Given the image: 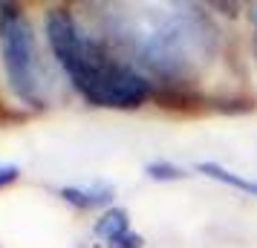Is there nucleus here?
<instances>
[{"label":"nucleus","instance_id":"nucleus-1","mask_svg":"<svg viewBox=\"0 0 257 248\" xmlns=\"http://www.w3.org/2000/svg\"><path fill=\"white\" fill-rule=\"evenodd\" d=\"M72 87L93 107H113V110H133L142 107L153 95L151 81L136 67L121 64L107 52L101 44L90 38L84 58L70 72Z\"/></svg>","mask_w":257,"mask_h":248},{"label":"nucleus","instance_id":"nucleus-2","mask_svg":"<svg viewBox=\"0 0 257 248\" xmlns=\"http://www.w3.org/2000/svg\"><path fill=\"white\" fill-rule=\"evenodd\" d=\"M0 58H3L6 81L15 90V95L29 101L32 107H41L35 35L24 9H18L12 3H0Z\"/></svg>","mask_w":257,"mask_h":248},{"label":"nucleus","instance_id":"nucleus-3","mask_svg":"<svg viewBox=\"0 0 257 248\" xmlns=\"http://www.w3.org/2000/svg\"><path fill=\"white\" fill-rule=\"evenodd\" d=\"M95 236L104 242L107 248H142V239L133 228H130V216L121 208H110L101 213V219L95 222Z\"/></svg>","mask_w":257,"mask_h":248},{"label":"nucleus","instance_id":"nucleus-4","mask_svg":"<svg viewBox=\"0 0 257 248\" xmlns=\"http://www.w3.org/2000/svg\"><path fill=\"white\" fill-rule=\"evenodd\" d=\"M113 193L116 190L110 188V185H95V188H75V185H70V188H61V199L75 205V208H81V211H87V208L107 205V202L113 199Z\"/></svg>","mask_w":257,"mask_h":248},{"label":"nucleus","instance_id":"nucleus-5","mask_svg":"<svg viewBox=\"0 0 257 248\" xmlns=\"http://www.w3.org/2000/svg\"><path fill=\"white\" fill-rule=\"evenodd\" d=\"M197 170H199V173H205V176H211V179H217V182H222V185H231V188L243 190V193H251V196H257V182L237 176V173H231V170L220 167L217 162H199Z\"/></svg>","mask_w":257,"mask_h":248},{"label":"nucleus","instance_id":"nucleus-6","mask_svg":"<svg viewBox=\"0 0 257 248\" xmlns=\"http://www.w3.org/2000/svg\"><path fill=\"white\" fill-rule=\"evenodd\" d=\"M145 173L151 179H159V182H174V179H182L185 176V170L179 165H174V162H151V165L145 167Z\"/></svg>","mask_w":257,"mask_h":248},{"label":"nucleus","instance_id":"nucleus-7","mask_svg":"<svg viewBox=\"0 0 257 248\" xmlns=\"http://www.w3.org/2000/svg\"><path fill=\"white\" fill-rule=\"evenodd\" d=\"M18 179H21V167L18 165H0V188H9Z\"/></svg>","mask_w":257,"mask_h":248},{"label":"nucleus","instance_id":"nucleus-8","mask_svg":"<svg viewBox=\"0 0 257 248\" xmlns=\"http://www.w3.org/2000/svg\"><path fill=\"white\" fill-rule=\"evenodd\" d=\"M254 21H257V12H254Z\"/></svg>","mask_w":257,"mask_h":248}]
</instances>
